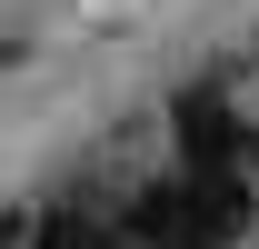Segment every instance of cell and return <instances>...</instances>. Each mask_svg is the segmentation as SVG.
<instances>
[{
    "label": "cell",
    "instance_id": "cell-1",
    "mask_svg": "<svg viewBox=\"0 0 259 249\" xmlns=\"http://www.w3.org/2000/svg\"><path fill=\"white\" fill-rule=\"evenodd\" d=\"M169 120H180V170H239V140H249V130L229 120L220 90H180Z\"/></svg>",
    "mask_w": 259,
    "mask_h": 249
},
{
    "label": "cell",
    "instance_id": "cell-2",
    "mask_svg": "<svg viewBox=\"0 0 259 249\" xmlns=\"http://www.w3.org/2000/svg\"><path fill=\"white\" fill-rule=\"evenodd\" d=\"M30 249H130V239H120V229H100V219H80V210H60V219H40Z\"/></svg>",
    "mask_w": 259,
    "mask_h": 249
},
{
    "label": "cell",
    "instance_id": "cell-3",
    "mask_svg": "<svg viewBox=\"0 0 259 249\" xmlns=\"http://www.w3.org/2000/svg\"><path fill=\"white\" fill-rule=\"evenodd\" d=\"M239 159H249V180H259V130H249V140H239Z\"/></svg>",
    "mask_w": 259,
    "mask_h": 249
},
{
    "label": "cell",
    "instance_id": "cell-4",
    "mask_svg": "<svg viewBox=\"0 0 259 249\" xmlns=\"http://www.w3.org/2000/svg\"><path fill=\"white\" fill-rule=\"evenodd\" d=\"M10 60H20V40H10V30H0V70H10Z\"/></svg>",
    "mask_w": 259,
    "mask_h": 249
}]
</instances>
